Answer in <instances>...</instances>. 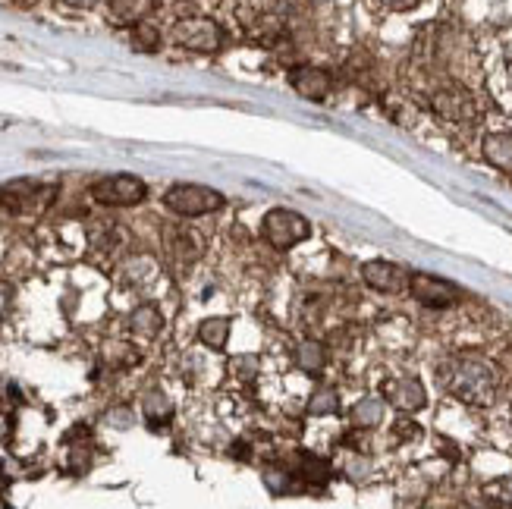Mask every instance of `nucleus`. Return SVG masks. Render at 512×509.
I'll return each instance as SVG.
<instances>
[{"label": "nucleus", "mask_w": 512, "mask_h": 509, "mask_svg": "<svg viewBox=\"0 0 512 509\" xmlns=\"http://www.w3.org/2000/svg\"><path fill=\"white\" fill-rule=\"evenodd\" d=\"M440 384L462 403L487 406L497 396V371L481 356H453L440 365Z\"/></svg>", "instance_id": "obj_1"}, {"label": "nucleus", "mask_w": 512, "mask_h": 509, "mask_svg": "<svg viewBox=\"0 0 512 509\" xmlns=\"http://www.w3.org/2000/svg\"><path fill=\"white\" fill-rule=\"evenodd\" d=\"M57 198V186L35 183V180H16L0 189V214L4 217H38L44 214Z\"/></svg>", "instance_id": "obj_2"}, {"label": "nucleus", "mask_w": 512, "mask_h": 509, "mask_svg": "<svg viewBox=\"0 0 512 509\" xmlns=\"http://www.w3.org/2000/svg\"><path fill=\"white\" fill-rule=\"evenodd\" d=\"M164 208L173 211L176 217H202V214H214L224 208V195L208 186L176 183L164 192Z\"/></svg>", "instance_id": "obj_3"}, {"label": "nucleus", "mask_w": 512, "mask_h": 509, "mask_svg": "<svg viewBox=\"0 0 512 509\" xmlns=\"http://www.w3.org/2000/svg\"><path fill=\"white\" fill-rule=\"evenodd\" d=\"M264 239L271 242V249L277 252H286L299 246V242H305L311 236V224L299 214V211H289V208H274L264 214Z\"/></svg>", "instance_id": "obj_4"}, {"label": "nucleus", "mask_w": 512, "mask_h": 509, "mask_svg": "<svg viewBox=\"0 0 512 509\" xmlns=\"http://www.w3.org/2000/svg\"><path fill=\"white\" fill-rule=\"evenodd\" d=\"M148 186L139 180V176H129V173H117V176H104L92 186V198L98 205L107 208H132L145 202Z\"/></svg>", "instance_id": "obj_5"}, {"label": "nucleus", "mask_w": 512, "mask_h": 509, "mask_svg": "<svg viewBox=\"0 0 512 509\" xmlns=\"http://www.w3.org/2000/svg\"><path fill=\"white\" fill-rule=\"evenodd\" d=\"M170 35L176 44H183V48L198 51V54H214V51H220V44H224V29H220L214 19H205V16L180 19Z\"/></svg>", "instance_id": "obj_6"}, {"label": "nucleus", "mask_w": 512, "mask_h": 509, "mask_svg": "<svg viewBox=\"0 0 512 509\" xmlns=\"http://www.w3.org/2000/svg\"><path fill=\"white\" fill-rule=\"evenodd\" d=\"M431 107L434 114L443 120H453V123H472L478 117V104L475 98L465 92L459 85H447V88H437L431 95Z\"/></svg>", "instance_id": "obj_7"}, {"label": "nucleus", "mask_w": 512, "mask_h": 509, "mask_svg": "<svg viewBox=\"0 0 512 509\" xmlns=\"http://www.w3.org/2000/svg\"><path fill=\"white\" fill-rule=\"evenodd\" d=\"M409 290L421 305H428V308H450L459 299L456 286L450 280L434 277V274H412L409 277Z\"/></svg>", "instance_id": "obj_8"}, {"label": "nucleus", "mask_w": 512, "mask_h": 509, "mask_svg": "<svg viewBox=\"0 0 512 509\" xmlns=\"http://www.w3.org/2000/svg\"><path fill=\"white\" fill-rule=\"evenodd\" d=\"M362 277L377 293H403L412 274L393 261H368V264H362Z\"/></svg>", "instance_id": "obj_9"}, {"label": "nucleus", "mask_w": 512, "mask_h": 509, "mask_svg": "<svg viewBox=\"0 0 512 509\" xmlns=\"http://www.w3.org/2000/svg\"><path fill=\"white\" fill-rule=\"evenodd\" d=\"M384 396H387V403L396 406L399 412H418L421 406L428 403L425 387H421L415 378H396V381H387V384H384Z\"/></svg>", "instance_id": "obj_10"}, {"label": "nucleus", "mask_w": 512, "mask_h": 509, "mask_svg": "<svg viewBox=\"0 0 512 509\" xmlns=\"http://www.w3.org/2000/svg\"><path fill=\"white\" fill-rule=\"evenodd\" d=\"M293 88L302 95V98H311V101H321V98H327V92H330V76H327V70H321V66H296L293 70Z\"/></svg>", "instance_id": "obj_11"}, {"label": "nucleus", "mask_w": 512, "mask_h": 509, "mask_svg": "<svg viewBox=\"0 0 512 509\" xmlns=\"http://www.w3.org/2000/svg\"><path fill=\"white\" fill-rule=\"evenodd\" d=\"M481 154L484 161L503 170V173H512V136L509 132H491V136L484 139L481 145Z\"/></svg>", "instance_id": "obj_12"}, {"label": "nucleus", "mask_w": 512, "mask_h": 509, "mask_svg": "<svg viewBox=\"0 0 512 509\" xmlns=\"http://www.w3.org/2000/svg\"><path fill=\"white\" fill-rule=\"evenodd\" d=\"M167 249H170L176 258H180V261H195L198 255L205 252L202 236L192 233V230H186V227H170V230H167Z\"/></svg>", "instance_id": "obj_13"}, {"label": "nucleus", "mask_w": 512, "mask_h": 509, "mask_svg": "<svg viewBox=\"0 0 512 509\" xmlns=\"http://www.w3.org/2000/svg\"><path fill=\"white\" fill-rule=\"evenodd\" d=\"M110 7V16H114L117 22H145V16L158 7V0H107Z\"/></svg>", "instance_id": "obj_14"}, {"label": "nucleus", "mask_w": 512, "mask_h": 509, "mask_svg": "<svg viewBox=\"0 0 512 509\" xmlns=\"http://www.w3.org/2000/svg\"><path fill=\"white\" fill-rule=\"evenodd\" d=\"M132 330H136L139 337L151 340V337H158V330L164 327V318H161V308L158 305H142L136 308V315H132Z\"/></svg>", "instance_id": "obj_15"}, {"label": "nucleus", "mask_w": 512, "mask_h": 509, "mask_svg": "<svg viewBox=\"0 0 512 509\" xmlns=\"http://www.w3.org/2000/svg\"><path fill=\"white\" fill-rule=\"evenodd\" d=\"M230 337V321L227 318H208L202 327H198V340H202L208 349H224Z\"/></svg>", "instance_id": "obj_16"}, {"label": "nucleus", "mask_w": 512, "mask_h": 509, "mask_svg": "<svg viewBox=\"0 0 512 509\" xmlns=\"http://www.w3.org/2000/svg\"><path fill=\"white\" fill-rule=\"evenodd\" d=\"M381 418H384V403L374 400V396H365V400L355 403V409H352V422L359 425V428L381 425Z\"/></svg>", "instance_id": "obj_17"}, {"label": "nucleus", "mask_w": 512, "mask_h": 509, "mask_svg": "<svg viewBox=\"0 0 512 509\" xmlns=\"http://www.w3.org/2000/svg\"><path fill=\"white\" fill-rule=\"evenodd\" d=\"M296 362H299V368L308 371V374L321 371V368H324V346L315 343V340H305V343L296 349Z\"/></svg>", "instance_id": "obj_18"}, {"label": "nucleus", "mask_w": 512, "mask_h": 509, "mask_svg": "<svg viewBox=\"0 0 512 509\" xmlns=\"http://www.w3.org/2000/svg\"><path fill=\"white\" fill-rule=\"evenodd\" d=\"M158 44H161V32L148 26V22H136L132 26V48L136 51H158Z\"/></svg>", "instance_id": "obj_19"}, {"label": "nucleus", "mask_w": 512, "mask_h": 509, "mask_svg": "<svg viewBox=\"0 0 512 509\" xmlns=\"http://www.w3.org/2000/svg\"><path fill=\"white\" fill-rule=\"evenodd\" d=\"M340 409V400H337V390H318L315 396H311V406L308 412L311 415H330Z\"/></svg>", "instance_id": "obj_20"}, {"label": "nucleus", "mask_w": 512, "mask_h": 509, "mask_svg": "<svg viewBox=\"0 0 512 509\" xmlns=\"http://www.w3.org/2000/svg\"><path fill=\"white\" fill-rule=\"evenodd\" d=\"M384 4L390 7V10H412L418 0H384Z\"/></svg>", "instance_id": "obj_21"}, {"label": "nucleus", "mask_w": 512, "mask_h": 509, "mask_svg": "<svg viewBox=\"0 0 512 509\" xmlns=\"http://www.w3.org/2000/svg\"><path fill=\"white\" fill-rule=\"evenodd\" d=\"M63 4H70V7H76V10H88V7H95L98 0H63Z\"/></svg>", "instance_id": "obj_22"}, {"label": "nucleus", "mask_w": 512, "mask_h": 509, "mask_svg": "<svg viewBox=\"0 0 512 509\" xmlns=\"http://www.w3.org/2000/svg\"><path fill=\"white\" fill-rule=\"evenodd\" d=\"M500 497H503L506 503H512V478L500 484Z\"/></svg>", "instance_id": "obj_23"}, {"label": "nucleus", "mask_w": 512, "mask_h": 509, "mask_svg": "<svg viewBox=\"0 0 512 509\" xmlns=\"http://www.w3.org/2000/svg\"><path fill=\"white\" fill-rule=\"evenodd\" d=\"M4 308H7V296H4V290H0V318H4Z\"/></svg>", "instance_id": "obj_24"}, {"label": "nucleus", "mask_w": 512, "mask_h": 509, "mask_svg": "<svg viewBox=\"0 0 512 509\" xmlns=\"http://www.w3.org/2000/svg\"><path fill=\"white\" fill-rule=\"evenodd\" d=\"M469 509H484V506H469Z\"/></svg>", "instance_id": "obj_25"}]
</instances>
